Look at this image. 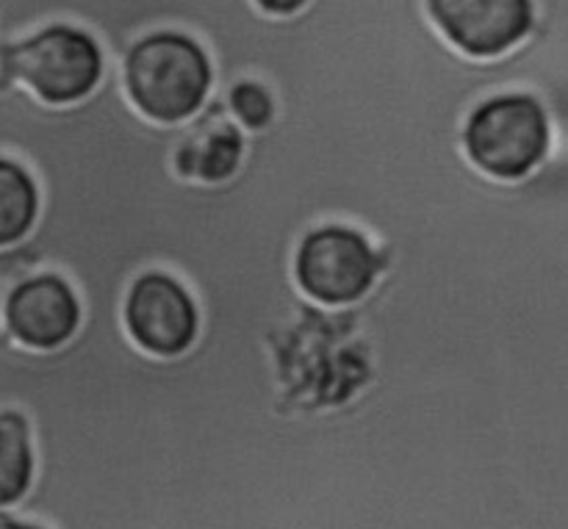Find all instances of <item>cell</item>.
<instances>
[{"mask_svg":"<svg viewBox=\"0 0 568 529\" xmlns=\"http://www.w3.org/2000/svg\"><path fill=\"white\" fill-rule=\"evenodd\" d=\"M103 50L120 59L122 87L133 109L155 125L192 122L214 94V61L189 33L150 31Z\"/></svg>","mask_w":568,"mask_h":529,"instance_id":"6da1fadb","label":"cell"},{"mask_svg":"<svg viewBox=\"0 0 568 529\" xmlns=\"http://www.w3.org/2000/svg\"><path fill=\"white\" fill-rule=\"evenodd\" d=\"M109 55L89 31L50 22L0 42V83L28 89L39 103L67 109L92 98L105 81Z\"/></svg>","mask_w":568,"mask_h":529,"instance_id":"7a4b0ae2","label":"cell"},{"mask_svg":"<svg viewBox=\"0 0 568 529\" xmlns=\"http://www.w3.org/2000/svg\"><path fill=\"white\" fill-rule=\"evenodd\" d=\"M460 144L477 172L499 183H521L552 155V116L530 92L494 94L466 114Z\"/></svg>","mask_w":568,"mask_h":529,"instance_id":"3957f363","label":"cell"},{"mask_svg":"<svg viewBox=\"0 0 568 529\" xmlns=\"http://www.w3.org/2000/svg\"><path fill=\"white\" fill-rule=\"evenodd\" d=\"M386 272L381 250L349 225H322L305 233L292 255L300 292L322 308H349L375 292Z\"/></svg>","mask_w":568,"mask_h":529,"instance_id":"277c9868","label":"cell"},{"mask_svg":"<svg viewBox=\"0 0 568 529\" xmlns=\"http://www.w3.org/2000/svg\"><path fill=\"white\" fill-rule=\"evenodd\" d=\"M122 325L150 358L186 355L203 330V314L183 281L170 272H142L122 294Z\"/></svg>","mask_w":568,"mask_h":529,"instance_id":"5b68a950","label":"cell"},{"mask_svg":"<svg viewBox=\"0 0 568 529\" xmlns=\"http://www.w3.org/2000/svg\"><path fill=\"white\" fill-rule=\"evenodd\" d=\"M427 17L458 53L494 61L514 53L536 31L530 0H427Z\"/></svg>","mask_w":568,"mask_h":529,"instance_id":"8992f818","label":"cell"},{"mask_svg":"<svg viewBox=\"0 0 568 529\" xmlns=\"http://www.w3.org/2000/svg\"><path fill=\"white\" fill-rule=\"evenodd\" d=\"M159 136L170 153L172 172L200 186H222L233 181L244 164L247 133L233 122L225 100L211 94L203 114L183 125H159Z\"/></svg>","mask_w":568,"mask_h":529,"instance_id":"52a82bcc","label":"cell"},{"mask_svg":"<svg viewBox=\"0 0 568 529\" xmlns=\"http://www.w3.org/2000/svg\"><path fill=\"white\" fill-rule=\"evenodd\" d=\"M83 305L61 275H33L3 292V336L31 353H55L75 342Z\"/></svg>","mask_w":568,"mask_h":529,"instance_id":"ba28073f","label":"cell"},{"mask_svg":"<svg viewBox=\"0 0 568 529\" xmlns=\"http://www.w3.org/2000/svg\"><path fill=\"white\" fill-rule=\"evenodd\" d=\"M42 216V189L37 177L17 159L0 161V244L3 250L26 242Z\"/></svg>","mask_w":568,"mask_h":529,"instance_id":"9c48e42d","label":"cell"},{"mask_svg":"<svg viewBox=\"0 0 568 529\" xmlns=\"http://www.w3.org/2000/svg\"><path fill=\"white\" fill-rule=\"evenodd\" d=\"M37 480V449L22 414L0 408V505L17 508Z\"/></svg>","mask_w":568,"mask_h":529,"instance_id":"30bf717a","label":"cell"},{"mask_svg":"<svg viewBox=\"0 0 568 529\" xmlns=\"http://www.w3.org/2000/svg\"><path fill=\"white\" fill-rule=\"evenodd\" d=\"M225 100L227 111H231L233 122L242 128L247 136H258V133L270 131L277 120V100L270 89L255 78H242V81L231 83L227 89H214Z\"/></svg>","mask_w":568,"mask_h":529,"instance_id":"8fae6325","label":"cell"},{"mask_svg":"<svg viewBox=\"0 0 568 529\" xmlns=\"http://www.w3.org/2000/svg\"><path fill=\"white\" fill-rule=\"evenodd\" d=\"M0 529H48L42 525H37V521H28V519H20V516L14 513H0Z\"/></svg>","mask_w":568,"mask_h":529,"instance_id":"7c38bea8","label":"cell"}]
</instances>
